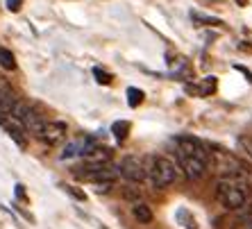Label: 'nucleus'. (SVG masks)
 <instances>
[{"label": "nucleus", "instance_id": "f257e3e1", "mask_svg": "<svg viewBox=\"0 0 252 229\" xmlns=\"http://www.w3.org/2000/svg\"><path fill=\"white\" fill-rule=\"evenodd\" d=\"M252 188V172L243 171L239 175H227L220 177L216 184V200L220 202V206H225L227 211H239L243 209L248 202Z\"/></svg>", "mask_w": 252, "mask_h": 229}, {"label": "nucleus", "instance_id": "f03ea898", "mask_svg": "<svg viewBox=\"0 0 252 229\" xmlns=\"http://www.w3.org/2000/svg\"><path fill=\"white\" fill-rule=\"evenodd\" d=\"M180 168H177L175 161H170L168 157H161V154H153L148 157L146 161V177L153 188H168L170 184H175L180 179Z\"/></svg>", "mask_w": 252, "mask_h": 229}, {"label": "nucleus", "instance_id": "7ed1b4c3", "mask_svg": "<svg viewBox=\"0 0 252 229\" xmlns=\"http://www.w3.org/2000/svg\"><path fill=\"white\" fill-rule=\"evenodd\" d=\"M209 166L218 172L220 177L227 175H239V172L248 171L243 161L236 159L234 154H229L227 150H220V147H211V157H209Z\"/></svg>", "mask_w": 252, "mask_h": 229}, {"label": "nucleus", "instance_id": "20e7f679", "mask_svg": "<svg viewBox=\"0 0 252 229\" xmlns=\"http://www.w3.org/2000/svg\"><path fill=\"white\" fill-rule=\"evenodd\" d=\"M175 159H177V168L187 179H200L205 177L207 171H209V164L202 161L198 157H191V154L182 152V150H175Z\"/></svg>", "mask_w": 252, "mask_h": 229}, {"label": "nucleus", "instance_id": "39448f33", "mask_svg": "<svg viewBox=\"0 0 252 229\" xmlns=\"http://www.w3.org/2000/svg\"><path fill=\"white\" fill-rule=\"evenodd\" d=\"M118 172L127 179V182H143L146 179V164L134 154H125L118 164Z\"/></svg>", "mask_w": 252, "mask_h": 229}, {"label": "nucleus", "instance_id": "423d86ee", "mask_svg": "<svg viewBox=\"0 0 252 229\" xmlns=\"http://www.w3.org/2000/svg\"><path fill=\"white\" fill-rule=\"evenodd\" d=\"M66 134H68V127L62 120H46L41 127V132L36 134V139H41L46 145H59L62 141H66Z\"/></svg>", "mask_w": 252, "mask_h": 229}, {"label": "nucleus", "instance_id": "0eeeda50", "mask_svg": "<svg viewBox=\"0 0 252 229\" xmlns=\"http://www.w3.org/2000/svg\"><path fill=\"white\" fill-rule=\"evenodd\" d=\"M0 127L5 129L7 134H9V139H12L18 147L28 145V136L30 134H28V129L23 127L21 120H16V118L9 116V114H0Z\"/></svg>", "mask_w": 252, "mask_h": 229}, {"label": "nucleus", "instance_id": "6e6552de", "mask_svg": "<svg viewBox=\"0 0 252 229\" xmlns=\"http://www.w3.org/2000/svg\"><path fill=\"white\" fill-rule=\"evenodd\" d=\"M216 88H218V80L214 75H209V77H202L198 84H189L187 93H193V95H200V98H207V95L216 93Z\"/></svg>", "mask_w": 252, "mask_h": 229}, {"label": "nucleus", "instance_id": "1a4fd4ad", "mask_svg": "<svg viewBox=\"0 0 252 229\" xmlns=\"http://www.w3.org/2000/svg\"><path fill=\"white\" fill-rule=\"evenodd\" d=\"M132 216H134L139 223H143V225L153 223V211H150V206L143 204V202H136V204L132 206Z\"/></svg>", "mask_w": 252, "mask_h": 229}, {"label": "nucleus", "instance_id": "9d476101", "mask_svg": "<svg viewBox=\"0 0 252 229\" xmlns=\"http://www.w3.org/2000/svg\"><path fill=\"white\" fill-rule=\"evenodd\" d=\"M175 218H177V223L182 225L184 229H198V220H195L193 213L189 211V209H177Z\"/></svg>", "mask_w": 252, "mask_h": 229}, {"label": "nucleus", "instance_id": "9b49d317", "mask_svg": "<svg viewBox=\"0 0 252 229\" xmlns=\"http://www.w3.org/2000/svg\"><path fill=\"white\" fill-rule=\"evenodd\" d=\"M129 132H132V123H129V120H116V123L112 125V134L116 136L118 141H125L129 136Z\"/></svg>", "mask_w": 252, "mask_h": 229}, {"label": "nucleus", "instance_id": "f8f14e48", "mask_svg": "<svg viewBox=\"0 0 252 229\" xmlns=\"http://www.w3.org/2000/svg\"><path fill=\"white\" fill-rule=\"evenodd\" d=\"M0 66H2L5 71H16V57L12 55V50L0 48Z\"/></svg>", "mask_w": 252, "mask_h": 229}, {"label": "nucleus", "instance_id": "ddd939ff", "mask_svg": "<svg viewBox=\"0 0 252 229\" xmlns=\"http://www.w3.org/2000/svg\"><path fill=\"white\" fill-rule=\"evenodd\" d=\"M94 77L98 84H105V86H109V84L114 82V75L109 71H105V68H100V66H95L94 68Z\"/></svg>", "mask_w": 252, "mask_h": 229}, {"label": "nucleus", "instance_id": "4468645a", "mask_svg": "<svg viewBox=\"0 0 252 229\" xmlns=\"http://www.w3.org/2000/svg\"><path fill=\"white\" fill-rule=\"evenodd\" d=\"M143 98H146V93H143L141 88H136V86H129L127 88V102H129V107H139L141 102H143Z\"/></svg>", "mask_w": 252, "mask_h": 229}, {"label": "nucleus", "instance_id": "2eb2a0df", "mask_svg": "<svg viewBox=\"0 0 252 229\" xmlns=\"http://www.w3.org/2000/svg\"><path fill=\"white\" fill-rule=\"evenodd\" d=\"M191 18H193V23H200V25H223L220 18L202 16V14H198V12H191Z\"/></svg>", "mask_w": 252, "mask_h": 229}, {"label": "nucleus", "instance_id": "dca6fc26", "mask_svg": "<svg viewBox=\"0 0 252 229\" xmlns=\"http://www.w3.org/2000/svg\"><path fill=\"white\" fill-rule=\"evenodd\" d=\"M64 191L66 193H70L75 200H80V202L87 200V193H84V191H77V186H64Z\"/></svg>", "mask_w": 252, "mask_h": 229}, {"label": "nucleus", "instance_id": "f3484780", "mask_svg": "<svg viewBox=\"0 0 252 229\" xmlns=\"http://www.w3.org/2000/svg\"><path fill=\"white\" fill-rule=\"evenodd\" d=\"M94 188H95V193H109L114 188V182H95Z\"/></svg>", "mask_w": 252, "mask_h": 229}, {"label": "nucleus", "instance_id": "a211bd4d", "mask_svg": "<svg viewBox=\"0 0 252 229\" xmlns=\"http://www.w3.org/2000/svg\"><path fill=\"white\" fill-rule=\"evenodd\" d=\"M21 5H23V0H7V9H9V12H18Z\"/></svg>", "mask_w": 252, "mask_h": 229}, {"label": "nucleus", "instance_id": "6ab92c4d", "mask_svg": "<svg viewBox=\"0 0 252 229\" xmlns=\"http://www.w3.org/2000/svg\"><path fill=\"white\" fill-rule=\"evenodd\" d=\"M16 198H18V200H23V202H28V195H25V186H23V184H16Z\"/></svg>", "mask_w": 252, "mask_h": 229}, {"label": "nucleus", "instance_id": "aec40b11", "mask_svg": "<svg viewBox=\"0 0 252 229\" xmlns=\"http://www.w3.org/2000/svg\"><path fill=\"white\" fill-rule=\"evenodd\" d=\"M234 2H236L239 7H246V5H248V0H234Z\"/></svg>", "mask_w": 252, "mask_h": 229}, {"label": "nucleus", "instance_id": "412c9836", "mask_svg": "<svg viewBox=\"0 0 252 229\" xmlns=\"http://www.w3.org/2000/svg\"><path fill=\"white\" fill-rule=\"evenodd\" d=\"M0 114H7V112H5V107H2V100H0Z\"/></svg>", "mask_w": 252, "mask_h": 229}, {"label": "nucleus", "instance_id": "4be33fe9", "mask_svg": "<svg viewBox=\"0 0 252 229\" xmlns=\"http://www.w3.org/2000/svg\"><path fill=\"white\" fill-rule=\"evenodd\" d=\"M248 211H250V213H252V206H248Z\"/></svg>", "mask_w": 252, "mask_h": 229}]
</instances>
